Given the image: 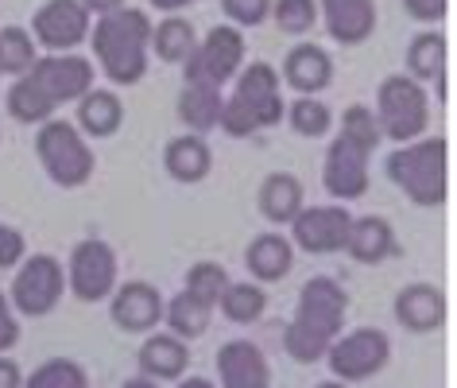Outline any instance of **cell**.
I'll list each match as a JSON object with an SVG mask.
<instances>
[{
	"instance_id": "f546056e",
	"label": "cell",
	"mask_w": 457,
	"mask_h": 388,
	"mask_svg": "<svg viewBox=\"0 0 457 388\" xmlns=\"http://www.w3.org/2000/svg\"><path fill=\"white\" fill-rule=\"evenodd\" d=\"M407 78L415 82H434L438 74H445V36L442 31H419L407 43Z\"/></svg>"
},
{
	"instance_id": "7402d4cb",
	"label": "cell",
	"mask_w": 457,
	"mask_h": 388,
	"mask_svg": "<svg viewBox=\"0 0 457 388\" xmlns=\"http://www.w3.org/2000/svg\"><path fill=\"white\" fill-rule=\"evenodd\" d=\"M245 268L256 283H279L295 268V245L283 233H260L245 249Z\"/></svg>"
},
{
	"instance_id": "1f68e13d",
	"label": "cell",
	"mask_w": 457,
	"mask_h": 388,
	"mask_svg": "<svg viewBox=\"0 0 457 388\" xmlns=\"http://www.w3.org/2000/svg\"><path fill=\"white\" fill-rule=\"evenodd\" d=\"M36 63H39V47H36V39H31L28 28H20V24L0 28V78L4 74L20 78V74H28Z\"/></svg>"
},
{
	"instance_id": "8fae6325",
	"label": "cell",
	"mask_w": 457,
	"mask_h": 388,
	"mask_svg": "<svg viewBox=\"0 0 457 388\" xmlns=\"http://www.w3.org/2000/svg\"><path fill=\"white\" fill-rule=\"evenodd\" d=\"M89 28L94 16L82 8V0H47L31 20V39L47 55H66L89 39Z\"/></svg>"
},
{
	"instance_id": "7a4b0ae2",
	"label": "cell",
	"mask_w": 457,
	"mask_h": 388,
	"mask_svg": "<svg viewBox=\"0 0 457 388\" xmlns=\"http://www.w3.org/2000/svg\"><path fill=\"white\" fill-rule=\"evenodd\" d=\"M283 82L271 63H248L233 78V94L221 105L217 129L228 132L233 140H245L260 129H276L283 121Z\"/></svg>"
},
{
	"instance_id": "d6a6232c",
	"label": "cell",
	"mask_w": 457,
	"mask_h": 388,
	"mask_svg": "<svg viewBox=\"0 0 457 388\" xmlns=\"http://www.w3.org/2000/svg\"><path fill=\"white\" fill-rule=\"evenodd\" d=\"M287 124H291L295 136H303V140H322V136L334 129V113H329V105L318 97H295L287 105Z\"/></svg>"
},
{
	"instance_id": "8d00e7d4",
	"label": "cell",
	"mask_w": 457,
	"mask_h": 388,
	"mask_svg": "<svg viewBox=\"0 0 457 388\" xmlns=\"http://www.w3.org/2000/svg\"><path fill=\"white\" fill-rule=\"evenodd\" d=\"M228 288V272L225 265H217V260H198V265L187 268V288L194 299H202L205 307H213L217 311V299H221V291Z\"/></svg>"
},
{
	"instance_id": "c3c4849f",
	"label": "cell",
	"mask_w": 457,
	"mask_h": 388,
	"mask_svg": "<svg viewBox=\"0 0 457 388\" xmlns=\"http://www.w3.org/2000/svg\"><path fill=\"white\" fill-rule=\"evenodd\" d=\"M318 388H353V384H345V381H322Z\"/></svg>"
},
{
	"instance_id": "7bdbcfd3",
	"label": "cell",
	"mask_w": 457,
	"mask_h": 388,
	"mask_svg": "<svg viewBox=\"0 0 457 388\" xmlns=\"http://www.w3.org/2000/svg\"><path fill=\"white\" fill-rule=\"evenodd\" d=\"M0 388H24V369L8 353H0Z\"/></svg>"
},
{
	"instance_id": "f35d334b",
	"label": "cell",
	"mask_w": 457,
	"mask_h": 388,
	"mask_svg": "<svg viewBox=\"0 0 457 388\" xmlns=\"http://www.w3.org/2000/svg\"><path fill=\"white\" fill-rule=\"evenodd\" d=\"M221 13L233 28H260L271 16V0H221Z\"/></svg>"
},
{
	"instance_id": "9c48e42d",
	"label": "cell",
	"mask_w": 457,
	"mask_h": 388,
	"mask_svg": "<svg viewBox=\"0 0 457 388\" xmlns=\"http://www.w3.org/2000/svg\"><path fill=\"white\" fill-rule=\"evenodd\" d=\"M120 276V265H117V253H112L109 241L101 237H86L71 249V260H66V288H71L74 299L82 303H101L109 299L112 288H117Z\"/></svg>"
},
{
	"instance_id": "74e56055",
	"label": "cell",
	"mask_w": 457,
	"mask_h": 388,
	"mask_svg": "<svg viewBox=\"0 0 457 388\" xmlns=\"http://www.w3.org/2000/svg\"><path fill=\"white\" fill-rule=\"evenodd\" d=\"M271 20L283 36H306L318 24V0H271Z\"/></svg>"
},
{
	"instance_id": "7dc6e473",
	"label": "cell",
	"mask_w": 457,
	"mask_h": 388,
	"mask_svg": "<svg viewBox=\"0 0 457 388\" xmlns=\"http://www.w3.org/2000/svg\"><path fill=\"white\" fill-rule=\"evenodd\" d=\"M120 388H163L159 381H147V376H136V381H124Z\"/></svg>"
},
{
	"instance_id": "cb8c5ba5",
	"label": "cell",
	"mask_w": 457,
	"mask_h": 388,
	"mask_svg": "<svg viewBox=\"0 0 457 388\" xmlns=\"http://www.w3.org/2000/svg\"><path fill=\"white\" fill-rule=\"evenodd\" d=\"M163 167L175 182H187V187L202 182L213 171V152H210V144H205V136L182 132V136H175V140H167Z\"/></svg>"
},
{
	"instance_id": "f6af8a7d",
	"label": "cell",
	"mask_w": 457,
	"mask_h": 388,
	"mask_svg": "<svg viewBox=\"0 0 457 388\" xmlns=\"http://www.w3.org/2000/svg\"><path fill=\"white\" fill-rule=\"evenodd\" d=\"M147 4L170 16V13H182V8H187V4H194V0H147Z\"/></svg>"
},
{
	"instance_id": "836d02e7",
	"label": "cell",
	"mask_w": 457,
	"mask_h": 388,
	"mask_svg": "<svg viewBox=\"0 0 457 388\" xmlns=\"http://www.w3.org/2000/svg\"><path fill=\"white\" fill-rule=\"evenodd\" d=\"M329 342H334V338H326L322 330L306 326V323H299V318H291V323L283 326V350H287V358L299 361V365L322 361L326 350H329Z\"/></svg>"
},
{
	"instance_id": "bcb514c9",
	"label": "cell",
	"mask_w": 457,
	"mask_h": 388,
	"mask_svg": "<svg viewBox=\"0 0 457 388\" xmlns=\"http://www.w3.org/2000/svg\"><path fill=\"white\" fill-rule=\"evenodd\" d=\"M175 388H217L213 381H205V376H179Z\"/></svg>"
},
{
	"instance_id": "d6986e66",
	"label": "cell",
	"mask_w": 457,
	"mask_h": 388,
	"mask_svg": "<svg viewBox=\"0 0 457 388\" xmlns=\"http://www.w3.org/2000/svg\"><path fill=\"white\" fill-rule=\"evenodd\" d=\"M395 323L411 334H430L445 323V295L434 283H407L395 295Z\"/></svg>"
},
{
	"instance_id": "4dcf8cb0",
	"label": "cell",
	"mask_w": 457,
	"mask_h": 388,
	"mask_svg": "<svg viewBox=\"0 0 457 388\" xmlns=\"http://www.w3.org/2000/svg\"><path fill=\"white\" fill-rule=\"evenodd\" d=\"M217 307H221V315L228 318V323L248 326V323H256V318L268 311V291L260 288L256 280H245V283H233V280H228V288L221 291Z\"/></svg>"
},
{
	"instance_id": "9a60e30c",
	"label": "cell",
	"mask_w": 457,
	"mask_h": 388,
	"mask_svg": "<svg viewBox=\"0 0 457 388\" xmlns=\"http://www.w3.org/2000/svg\"><path fill=\"white\" fill-rule=\"evenodd\" d=\"M36 82L47 89V94L59 101V105H66V101H78L82 94H89L94 89V63L82 59V55L66 51V55H43V59L28 71Z\"/></svg>"
},
{
	"instance_id": "484cf974",
	"label": "cell",
	"mask_w": 457,
	"mask_h": 388,
	"mask_svg": "<svg viewBox=\"0 0 457 388\" xmlns=\"http://www.w3.org/2000/svg\"><path fill=\"white\" fill-rule=\"evenodd\" d=\"M198 47V31L187 16L170 13L163 16L159 24H152V39H147V51L155 55L159 63H170V66H182L190 59V51Z\"/></svg>"
},
{
	"instance_id": "ac0fdd59",
	"label": "cell",
	"mask_w": 457,
	"mask_h": 388,
	"mask_svg": "<svg viewBox=\"0 0 457 388\" xmlns=\"http://www.w3.org/2000/svg\"><path fill=\"white\" fill-rule=\"evenodd\" d=\"M279 82H287L299 97H318L334 82V59H329V51L318 47V43H295L287 51V59H283Z\"/></svg>"
},
{
	"instance_id": "d590c367",
	"label": "cell",
	"mask_w": 457,
	"mask_h": 388,
	"mask_svg": "<svg viewBox=\"0 0 457 388\" xmlns=\"http://www.w3.org/2000/svg\"><path fill=\"white\" fill-rule=\"evenodd\" d=\"M24 388H89V373L74 358H51L24 376Z\"/></svg>"
},
{
	"instance_id": "4316f807",
	"label": "cell",
	"mask_w": 457,
	"mask_h": 388,
	"mask_svg": "<svg viewBox=\"0 0 457 388\" xmlns=\"http://www.w3.org/2000/svg\"><path fill=\"white\" fill-rule=\"evenodd\" d=\"M4 109H8V117L20 121V124H47L54 113H59V101H54L31 74H20L4 94Z\"/></svg>"
},
{
	"instance_id": "2e32d148",
	"label": "cell",
	"mask_w": 457,
	"mask_h": 388,
	"mask_svg": "<svg viewBox=\"0 0 457 388\" xmlns=\"http://www.w3.org/2000/svg\"><path fill=\"white\" fill-rule=\"evenodd\" d=\"M318 20L341 47H361L364 39H372L380 13H376V0H318Z\"/></svg>"
},
{
	"instance_id": "d4e9b609",
	"label": "cell",
	"mask_w": 457,
	"mask_h": 388,
	"mask_svg": "<svg viewBox=\"0 0 457 388\" xmlns=\"http://www.w3.org/2000/svg\"><path fill=\"white\" fill-rule=\"evenodd\" d=\"M124 124V101L112 89H89L78 97V132L94 136V140H109Z\"/></svg>"
},
{
	"instance_id": "83f0119b",
	"label": "cell",
	"mask_w": 457,
	"mask_h": 388,
	"mask_svg": "<svg viewBox=\"0 0 457 388\" xmlns=\"http://www.w3.org/2000/svg\"><path fill=\"white\" fill-rule=\"evenodd\" d=\"M221 105H225L221 89L187 82L182 86V94H179V121L187 124V132L205 136V132L217 129V121H221Z\"/></svg>"
},
{
	"instance_id": "277c9868",
	"label": "cell",
	"mask_w": 457,
	"mask_h": 388,
	"mask_svg": "<svg viewBox=\"0 0 457 388\" xmlns=\"http://www.w3.org/2000/svg\"><path fill=\"white\" fill-rule=\"evenodd\" d=\"M36 156H39L43 171H47V179L59 182V187H66V190L86 187V182L94 179V171H97V159H94V148H89V140L78 132V124L59 121V117H51L47 124H39Z\"/></svg>"
},
{
	"instance_id": "ab89813d",
	"label": "cell",
	"mask_w": 457,
	"mask_h": 388,
	"mask_svg": "<svg viewBox=\"0 0 457 388\" xmlns=\"http://www.w3.org/2000/svg\"><path fill=\"white\" fill-rule=\"evenodd\" d=\"M24 257H28L24 233H20L16 225H4V222H0V272H4V268H16Z\"/></svg>"
},
{
	"instance_id": "5bb4252c",
	"label": "cell",
	"mask_w": 457,
	"mask_h": 388,
	"mask_svg": "<svg viewBox=\"0 0 457 388\" xmlns=\"http://www.w3.org/2000/svg\"><path fill=\"white\" fill-rule=\"evenodd\" d=\"M369 152L353 148L349 140H337L326 148V164H322V187L334 202H353L369 194Z\"/></svg>"
},
{
	"instance_id": "7c38bea8",
	"label": "cell",
	"mask_w": 457,
	"mask_h": 388,
	"mask_svg": "<svg viewBox=\"0 0 457 388\" xmlns=\"http://www.w3.org/2000/svg\"><path fill=\"white\" fill-rule=\"evenodd\" d=\"M345 315H349V295L334 276H311L299 291L295 303V318L314 330H322L326 338H337L345 330Z\"/></svg>"
},
{
	"instance_id": "603a6c76",
	"label": "cell",
	"mask_w": 457,
	"mask_h": 388,
	"mask_svg": "<svg viewBox=\"0 0 457 388\" xmlns=\"http://www.w3.org/2000/svg\"><path fill=\"white\" fill-rule=\"evenodd\" d=\"M345 253L357 265H380L395 253V230L392 222L380 214H364V218L349 222V237H345Z\"/></svg>"
},
{
	"instance_id": "ee69618b",
	"label": "cell",
	"mask_w": 457,
	"mask_h": 388,
	"mask_svg": "<svg viewBox=\"0 0 457 388\" xmlns=\"http://www.w3.org/2000/svg\"><path fill=\"white\" fill-rule=\"evenodd\" d=\"M82 8L89 16H105V13H117V8H124V0H82Z\"/></svg>"
},
{
	"instance_id": "60d3db41",
	"label": "cell",
	"mask_w": 457,
	"mask_h": 388,
	"mask_svg": "<svg viewBox=\"0 0 457 388\" xmlns=\"http://www.w3.org/2000/svg\"><path fill=\"white\" fill-rule=\"evenodd\" d=\"M403 8L419 24H438V20L450 13V0H403Z\"/></svg>"
},
{
	"instance_id": "30bf717a",
	"label": "cell",
	"mask_w": 457,
	"mask_h": 388,
	"mask_svg": "<svg viewBox=\"0 0 457 388\" xmlns=\"http://www.w3.org/2000/svg\"><path fill=\"white\" fill-rule=\"evenodd\" d=\"M353 214L345 210V202H326V207H303L299 218L291 222V245L303 249L311 257H329V253H345V237H349Z\"/></svg>"
},
{
	"instance_id": "ffe728a7",
	"label": "cell",
	"mask_w": 457,
	"mask_h": 388,
	"mask_svg": "<svg viewBox=\"0 0 457 388\" xmlns=\"http://www.w3.org/2000/svg\"><path fill=\"white\" fill-rule=\"evenodd\" d=\"M136 361H140V376H147V381H179V376H187L190 369V350L187 342L175 338L167 330V334H147L140 353H136Z\"/></svg>"
},
{
	"instance_id": "3957f363",
	"label": "cell",
	"mask_w": 457,
	"mask_h": 388,
	"mask_svg": "<svg viewBox=\"0 0 457 388\" xmlns=\"http://www.w3.org/2000/svg\"><path fill=\"white\" fill-rule=\"evenodd\" d=\"M384 171L415 207H442L450 190V148L442 136H419L411 144H399L387 156Z\"/></svg>"
},
{
	"instance_id": "4fadbf2b",
	"label": "cell",
	"mask_w": 457,
	"mask_h": 388,
	"mask_svg": "<svg viewBox=\"0 0 457 388\" xmlns=\"http://www.w3.org/2000/svg\"><path fill=\"white\" fill-rule=\"evenodd\" d=\"M163 307H167V299L147 280L117 283L109 295V318L124 334H152V330L163 323Z\"/></svg>"
},
{
	"instance_id": "b9f144b4",
	"label": "cell",
	"mask_w": 457,
	"mask_h": 388,
	"mask_svg": "<svg viewBox=\"0 0 457 388\" xmlns=\"http://www.w3.org/2000/svg\"><path fill=\"white\" fill-rule=\"evenodd\" d=\"M20 342V318L12 311V303H8V295L0 291V353H8Z\"/></svg>"
},
{
	"instance_id": "6da1fadb",
	"label": "cell",
	"mask_w": 457,
	"mask_h": 388,
	"mask_svg": "<svg viewBox=\"0 0 457 388\" xmlns=\"http://www.w3.org/2000/svg\"><path fill=\"white\" fill-rule=\"evenodd\" d=\"M147 39H152V16L144 8H117V13L97 16L89 28V47L97 55V66L109 82L136 86L147 74Z\"/></svg>"
},
{
	"instance_id": "5b68a950",
	"label": "cell",
	"mask_w": 457,
	"mask_h": 388,
	"mask_svg": "<svg viewBox=\"0 0 457 388\" xmlns=\"http://www.w3.org/2000/svg\"><path fill=\"white\" fill-rule=\"evenodd\" d=\"M376 121H380V132L395 144H411L427 132L430 124V97L422 82L407 74H387L380 89H376Z\"/></svg>"
},
{
	"instance_id": "52a82bcc",
	"label": "cell",
	"mask_w": 457,
	"mask_h": 388,
	"mask_svg": "<svg viewBox=\"0 0 457 388\" xmlns=\"http://www.w3.org/2000/svg\"><path fill=\"white\" fill-rule=\"evenodd\" d=\"M334 381L357 384V381H372L376 373H384V365L392 361V338L384 334L380 326H357V330H341V334L329 342L326 358Z\"/></svg>"
},
{
	"instance_id": "ba28073f",
	"label": "cell",
	"mask_w": 457,
	"mask_h": 388,
	"mask_svg": "<svg viewBox=\"0 0 457 388\" xmlns=\"http://www.w3.org/2000/svg\"><path fill=\"white\" fill-rule=\"evenodd\" d=\"M16 268L20 272H16L12 288H8V303H12V311L24 315V318L51 315L54 307L62 303V295H66V268L59 265V257L36 253V257H24Z\"/></svg>"
},
{
	"instance_id": "e0dca14e",
	"label": "cell",
	"mask_w": 457,
	"mask_h": 388,
	"mask_svg": "<svg viewBox=\"0 0 457 388\" xmlns=\"http://www.w3.org/2000/svg\"><path fill=\"white\" fill-rule=\"evenodd\" d=\"M217 381L221 388H271V365L256 342L233 338L217 350Z\"/></svg>"
},
{
	"instance_id": "8992f818",
	"label": "cell",
	"mask_w": 457,
	"mask_h": 388,
	"mask_svg": "<svg viewBox=\"0 0 457 388\" xmlns=\"http://www.w3.org/2000/svg\"><path fill=\"white\" fill-rule=\"evenodd\" d=\"M241 66H245V31L233 24H217L205 31V39H198V47L182 63V78L190 86L225 89L241 74Z\"/></svg>"
},
{
	"instance_id": "44dd1931",
	"label": "cell",
	"mask_w": 457,
	"mask_h": 388,
	"mask_svg": "<svg viewBox=\"0 0 457 388\" xmlns=\"http://www.w3.org/2000/svg\"><path fill=\"white\" fill-rule=\"evenodd\" d=\"M256 207L271 225H291L299 218V210L306 207V190H303L299 175H291V171H271L256 190Z\"/></svg>"
},
{
	"instance_id": "f1b7e54d",
	"label": "cell",
	"mask_w": 457,
	"mask_h": 388,
	"mask_svg": "<svg viewBox=\"0 0 457 388\" xmlns=\"http://www.w3.org/2000/svg\"><path fill=\"white\" fill-rule=\"evenodd\" d=\"M163 323L170 326V334L182 338V342H194L202 338L213 323V307H205L202 299H194L190 291H179L175 299H167L163 307Z\"/></svg>"
},
{
	"instance_id": "e575fe53",
	"label": "cell",
	"mask_w": 457,
	"mask_h": 388,
	"mask_svg": "<svg viewBox=\"0 0 457 388\" xmlns=\"http://www.w3.org/2000/svg\"><path fill=\"white\" fill-rule=\"evenodd\" d=\"M341 140H349L353 148H361V152H376L384 140V132H380V121H376V113L372 105H349L345 113H341Z\"/></svg>"
}]
</instances>
